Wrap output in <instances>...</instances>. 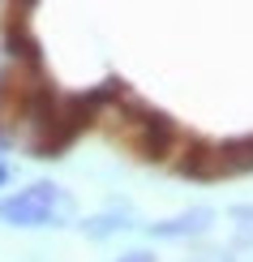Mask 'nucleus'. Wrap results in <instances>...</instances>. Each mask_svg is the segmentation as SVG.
Returning <instances> with one entry per match:
<instances>
[{
	"label": "nucleus",
	"mask_w": 253,
	"mask_h": 262,
	"mask_svg": "<svg viewBox=\"0 0 253 262\" xmlns=\"http://www.w3.org/2000/svg\"><path fill=\"white\" fill-rule=\"evenodd\" d=\"M232 220H240V224H245V241H249V236H253V206H236V211H232Z\"/></svg>",
	"instance_id": "nucleus-6"
},
{
	"label": "nucleus",
	"mask_w": 253,
	"mask_h": 262,
	"mask_svg": "<svg viewBox=\"0 0 253 262\" xmlns=\"http://www.w3.org/2000/svg\"><path fill=\"white\" fill-rule=\"evenodd\" d=\"M73 206L64 198L60 185L52 181H39L30 189L13 193V198H0V220L5 224H21V228H39V224H60Z\"/></svg>",
	"instance_id": "nucleus-1"
},
{
	"label": "nucleus",
	"mask_w": 253,
	"mask_h": 262,
	"mask_svg": "<svg viewBox=\"0 0 253 262\" xmlns=\"http://www.w3.org/2000/svg\"><path fill=\"white\" fill-rule=\"evenodd\" d=\"M30 5H35V0H9V9H13V17H17V21L30 13Z\"/></svg>",
	"instance_id": "nucleus-7"
},
{
	"label": "nucleus",
	"mask_w": 253,
	"mask_h": 262,
	"mask_svg": "<svg viewBox=\"0 0 253 262\" xmlns=\"http://www.w3.org/2000/svg\"><path fill=\"white\" fill-rule=\"evenodd\" d=\"M176 172L193 181H219V159H215V142L189 138L185 142V155L176 159Z\"/></svg>",
	"instance_id": "nucleus-2"
},
{
	"label": "nucleus",
	"mask_w": 253,
	"mask_h": 262,
	"mask_svg": "<svg viewBox=\"0 0 253 262\" xmlns=\"http://www.w3.org/2000/svg\"><path fill=\"white\" fill-rule=\"evenodd\" d=\"M120 262H155V254H142V249H137V254H125Z\"/></svg>",
	"instance_id": "nucleus-8"
},
{
	"label": "nucleus",
	"mask_w": 253,
	"mask_h": 262,
	"mask_svg": "<svg viewBox=\"0 0 253 262\" xmlns=\"http://www.w3.org/2000/svg\"><path fill=\"white\" fill-rule=\"evenodd\" d=\"M215 159H219V177L253 172V134L249 138H232V142H215Z\"/></svg>",
	"instance_id": "nucleus-3"
},
{
	"label": "nucleus",
	"mask_w": 253,
	"mask_h": 262,
	"mask_svg": "<svg viewBox=\"0 0 253 262\" xmlns=\"http://www.w3.org/2000/svg\"><path fill=\"white\" fill-rule=\"evenodd\" d=\"M9 146V134H5V129H0V150H5Z\"/></svg>",
	"instance_id": "nucleus-9"
},
{
	"label": "nucleus",
	"mask_w": 253,
	"mask_h": 262,
	"mask_svg": "<svg viewBox=\"0 0 253 262\" xmlns=\"http://www.w3.org/2000/svg\"><path fill=\"white\" fill-rule=\"evenodd\" d=\"M82 228H86L90 236H112L116 228H129V220H125V215H116V211H112V215H95V220H86Z\"/></svg>",
	"instance_id": "nucleus-5"
},
{
	"label": "nucleus",
	"mask_w": 253,
	"mask_h": 262,
	"mask_svg": "<svg viewBox=\"0 0 253 262\" xmlns=\"http://www.w3.org/2000/svg\"><path fill=\"white\" fill-rule=\"evenodd\" d=\"M9 181V168H5V163H0V185H5Z\"/></svg>",
	"instance_id": "nucleus-10"
},
{
	"label": "nucleus",
	"mask_w": 253,
	"mask_h": 262,
	"mask_svg": "<svg viewBox=\"0 0 253 262\" xmlns=\"http://www.w3.org/2000/svg\"><path fill=\"white\" fill-rule=\"evenodd\" d=\"M215 215L206 211V206H193V211H185V215H176V220H163V224H150V232L163 236V241H176V236H197V232H206V224H211Z\"/></svg>",
	"instance_id": "nucleus-4"
}]
</instances>
